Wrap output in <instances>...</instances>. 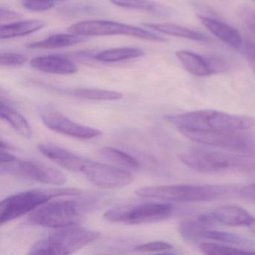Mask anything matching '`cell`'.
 I'll return each mask as SVG.
<instances>
[{"mask_svg": "<svg viewBox=\"0 0 255 255\" xmlns=\"http://www.w3.org/2000/svg\"><path fill=\"white\" fill-rule=\"evenodd\" d=\"M186 167L202 174L255 172V153H237L189 149L179 156Z\"/></svg>", "mask_w": 255, "mask_h": 255, "instance_id": "6da1fadb", "label": "cell"}, {"mask_svg": "<svg viewBox=\"0 0 255 255\" xmlns=\"http://www.w3.org/2000/svg\"><path fill=\"white\" fill-rule=\"evenodd\" d=\"M144 26L152 30L171 36L186 38L200 42L208 41V38L201 32H195L192 29L173 23H144Z\"/></svg>", "mask_w": 255, "mask_h": 255, "instance_id": "7402d4cb", "label": "cell"}, {"mask_svg": "<svg viewBox=\"0 0 255 255\" xmlns=\"http://www.w3.org/2000/svg\"><path fill=\"white\" fill-rule=\"evenodd\" d=\"M17 159V158L15 156L8 153L6 150L5 151V150H2L1 151V159H0L1 164L9 163V162H14Z\"/></svg>", "mask_w": 255, "mask_h": 255, "instance_id": "d590c367", "label": "cell"}, {"mask_svg": "<svg viewBox=\"0 0 255 255\" xmlns=\"http://www.w3.org/2000/svg\"><path fill=\"white\" fill-rule=\"evenodd\" d=\"M83 218V207L75 200L47 202L34 210L28 217L32 225L59 228L78 225Z\"/></svg>", "mask_w": 255, "mask_h": 255, "instance_id": "52a82bcc", "label": "cell"}, {"mask_svg": "<svg viewBox=\"0 0 255 255\" xmlns=\"http://www.w3.org/2000/svg\"><path fill=\"white\" fill-rule=\"evenodd\" d=\"M54 0H23V8L32 12H43L49 11L55 6Z\"/></svg>", "mask_w": 255, "mask_h": 255, "instance_id": "f546056e", "label": "cell"}, {"mask_svg": "<svg viewBox=\"0 0 255 255\" xmlns=\"http://www.w3.org/2000/svg\"><path fill=\"white\" fill-rule=\"evenodd\" d=\"M244 53L248 63L255 77V44L252 41H246L244 45Z\"/></svg>", "mask_w": 255, "mask_h": 255, "instance_id": "d6a6232c", "label": "cell"}, {"mask_svg": "<svg viewBox=\"0 0 255 255\" xmlns=\"http://www.w3.org/2000/svg\"><path fill=\"white\" fill-rule=\"evenodd\" d=\"M187 139L207 147L237 153H253L255 143L251 137L241 131L198 130L177 129Z\"/></svg>", "mask_w": 255, "mask_h": 255, "instance_id": "8992f818", "label": "cell"}, {"mask_svg": "<svg viewBox=\"0 0 255 255\" xmlns=\"http://www.w3.org/2000/svg\"><path fill=\"white\" fill-rule=\"evenodd\" d=\"M38 113L44 125L57 133L80 140L92 139L102 133L98 129L71 120L50 106L40 107Z\"/></svg>", "mask_w": 255, "mask_h": 255, "instance_id": "8fae6325", "label": "cell"}, {"mask_svg": "<svg viewBox=\"0 0 255 255\" xmlns=\"http://www.w3.org/2000/svg\"><path fill=\"white\" fill-rule=\"evenodd\" d=\"M200 250L204 255H236V254L255 253L254 251L248 249H240L225 243H213L206 242L200 245Z\"/></svg>", "mask_w": 255, "mask_h": 255, "instance_id": "4316f807", "label": "cell"}, {"mask_svg": "<svg viewBox=\"0 0 255 255\" xmlns=\"http://www.w3.org/2000/svg\"><path fill=\"white\" fill-rule=\"evenodd\" d=\"M34 69L47 74L71 75L78 71L77 65L65 56L50 55L39 56L31 60Z\"/></svg>", "mask_w": 255, "mask_h": 255, "instance_id": "9a60e30c", "label": "cell"}, {"mask_svg": "<svg viewBox=\"0 0 255 255\" xmlns=\"http://www.w3.org/2000/svg\"><path fill=\"white\" fill-rule=\"evenodd\" d=\"M230 185L173 184L140 188L135 194L141 198L171 202L195 203L214 201L233 193Z\"/></svg>", "mask_w": 255, "mask_h": 255, "instance_id": "3957f363", "label": "cell"}, {"mask_svg": "<svg viewBox=\"0 0 255 255\" xmlns=\"http://www.w3.org/2000/svg\"><path fill=\"white\" fill-rule=\"evenodd\" d=\"M252 1H254V2H255V0H252Z\"/></svg>", "mask_w": 255, "mask_h": 255, "instance_id": "74e56055", "label": "cell"}, {"mask_svg": "<svg viewBox=\"0 0 255 255\" xmlns=\"http://www.w3.org/2000/svg\"><path fill=\"white\" fill-rule=\"evenodd\" d=\"M201 239L214 240L218 243H225V244L244 245L248 243L246 239L227 231H218L211 228H207L201 234Z\"/></svg>", "mask_w": 255, "mask_h": 255, "instance_id": "83f0119b", "label": "cell"}, {"mask_svg": "<svg viewBox=\"0 0 255 255\" xmlns=\"http://www.w3.org/2000/svg\"><path fill=\"white\" fill-rule=\"evenodd\" d=\"M173 249L172 245L167 242L153 241L144 244L138 245L134 248V250L141 252H160Z\"/></svg>", "mask_w": 255, "mask_h": 255, "instance_id": "1f68e13d", "label": "cell"}, {"mask_svg": "<svg viewBox=\"0 0 255 255\" xmlns=\"http://www.w3.org/2000/svg\"><path fill=\"white\" fill-rule=\"evenodd\" d=\"M86 37L74 34H59L52 35L42 41L31 43L26 47L32 50H54V49L65 48L71 47L84 41Z\"/></svg>", "mask_w": 255, "mask_h": 255, "instance_id": "ffe728a7", "label": "cell"}, {"mask_svg": "<svg viewBox=\"0 0 255 255\" xmlns=\"http://www.w3.org/2000/svg\"><path fill=\"white\" fill-rule=\"evenodd\" d=\"M144 52L141 49L135 47H122V48L111 49L97 53L94 59L98 62H117L121 61L137 59L144 56Z\"/></svg>", "mask_w": 255, "mask_h": 255, "instance_id": "cb8c5ba5", "label": "cell"}, {"mask_svg": "<svg viewBox=\"0 0 255 255\" xmlns=\"http://www.w3.org/2000/svg\"><path fill=\"white\" fill-rule=\"evenodd\" d=\"M176 56L183 68L192 75L209 77L219 71L218 67L213 65L210 60L192 52L180 50L176 53Z\"/></svg>", "mask_w": 255, "mask_h": 255, "instance_id": "e0dca14e", "label": "cell"}, {"mask_svg": "<svg viewBox=\"0 0 255 255\" xmlns=\"http://www.w3.org/2000/svg\"><path fill=\"white\" fill-rule=\"evenodd\" d=\"M47 23L42 20H28L2 25L0 27L1 40L11 39L30 35L43 29Z\"/></svg>", "mask_w": 255, "mask_h": 255, "instance_id": "d6986e66", "label": "cell"}, {"mask_svg": "<svg viewBox=\"0 0 255 255\" xmlns=\"http://www.w3.org/2000/svg\"><path fill=\"white\" fill-rule=\"evenodd\" d=\"M177 129L198 130L244 131L255 125V119L249 116L231 114L214 110H201L166 117Z\"/></svg>", "mask_w": 255, "mask_h": 255, "instance_id": "7a4b0ae2", "label": "cell"}, {"mask_svg": "<svg viewBox=\"0 0 255 255\" xmlns=\"http://www.w3.org/2000/svg\"><path fill=\"white\" fill-rule=\"evenodd\" d=\"M1 117L7 121L22 136L26 138H32V130L29 122L15 109L7 103H4L2 99L1 100Z\"/></svg>", "mask_w": 255, "mask_h": 255, "instance_id": "603a6c76", "label": "cell"}, {"mask_svg": "<svg viewBox=\"0 0 255 255\" xmlns=\"http://www.w3.org/2000/svg\"><path fill=\"white\" fill-rule=\"evenodd\" d=\"M71 94L77 98L94 101H117L123 98V95L120 92L101 89H77L73 90Z\"/></svg>", "mask_w": 255, "mask_h": 255, "instance_id": "484cf974", "label": "cell"}, {"mask_svg": "<svg viewBox=\"0 0 255 255\" xmlns=\"http://www.w3.org/2000/svg\"><path fill=\"white\" fill-rule=\"evenodd\" d=\"M98 231L78 225L56 228L32 246L29 255H69L90 244L100 237Z\"/></svg>", "mask_w": 255, "mask_h": 255, "instance_id": "277c9868", "label": "cell"}, {"mask_svg": "<svg viewBox=\"0 0 255 255\" xmlns=\"http://www.w3.org/2000/svg\"><path fill=\"white\" fill-rule=\"evenodd\" d=\"M38 149L52 162L71 172L80 174L83 165L87 161L81 156L53 144H41L38 146Z\"/></svg>", "mask_w": 255, "mask_h": 255, "instance_id": "5bb4252c", "label": "cell"}, {"mask_svg": "<svg viewBox=\"0 0 255 255\" xmlns=\"http://www.w3.org/2000/svg\"><path fill=\"white\" fill-rule=\"evenodd\" d=\"M99 154L110 162L128 168L138 169L141 167V163L136 158L113 147H104L100 150Z\"/></svg>", "mask_w": 255, "mask_h": 255, "instance_id": "d4e9b609", "label": "cell"}, {"mask_svg": "<svg viewBox=\"0 0 255 255\" xmlns=\"http://www.w3.org/2000/svg\"><path fill=\"white\" fill-rule=\"evenodd\" d=\"M68 32L83 37L125 35L153 42H165L168 39L153 32L117 22L108 20H87L79 22L68 28Z\"/></svg>", "mask_w": 255, "mask_h": 255, "instance_id": "9c48e42d", "label": "cell"}, {"mask_svg": "<svg viewBox=\"0 0 255 255\" xmlns=\"http://www.w3.org/2000/svg\"><path fill=\"white\" fill-rule=\"evenodd\" d=\"M173 212L174 207L168 202L145 203L114 207L107 210L104 217L110 222L139 225L165 220Z\"/></svg>", "mask_w": 255, "mask_h": 255, "instance_id": "ba28073f", "label": "cell"}, {"mask_svg": "<svg viewBox=\"0 0 255 255\" xmlns=\"http://www.w3.org/2000/svg\"><path fill=\"white\" fill-rule=\"evenodd\" d=\"M215 224L210 213L200 215L194 219H188L180 222L178 231L180 236L188 242L200 240L204 230L210 228Z\"/></svg>", "mask_w": 255, "mask_h": 255, "instance_id": "ac0fdd59", "label": "cell"}, {"mask_svg": "<svg viewBox=\"0 0 255 255\" xmlns=\"http://www.w3.org/2000/svg\"><path fill=\"white\" fill-rule=\"evenodd\" d=\"M239 192L243 199L246 200L248 202L255 204V183L243 186L240 189Z\"/></svg>", "mask_w": 255, "mask_h": 255, "instance_id": "836d02e7", "label": "cell"}, {"mask_svg": "<svg viewBox=\"0 0 255 255\" xmlns=\"http://www.w3.org/2000/svg\"><path fill=\"white\" fill-rule=\"evenodd\" d=\"M80 191L72 188L32 189L14 194L4 199L0 204L1 225L34 211L53 198L80 195Z\"/></svg>", "mask_w": 255, "mask_h": 255, "instance_id": "5b68a950", "label": "cell"}, {"mask_svg": "<svg viewBox=\"0 0 255 255\" xmlns=\"http://www.w3.org/2000/svg\"><path fill=\"white\" fill-rule=\"evenodd\" d=\"M54 1H56V2H57V1H62L63 2V1H68V0H54Z\"/></svg>", "mask_w": 255, "mask_h": 255, "instance_id": "8d00e7d4", "label": "cell"}, {"mask_svg": "<svg viewBox=\"0 0 255 255\" xmlns=\"http://www.w3.org/2000/svg\"><path fill=\"white\" fill-rule=\"evenodd\" d=\"M210 213L215 223L231 227H249L255 225V218L247 210L235 204L221 206Z\"/></svg>", "mask_w": 255, "mask_h": 255, "instance_id": "4fadbf2b", "label": "cell"}, {"mask_svg": "<svg viewBox=\"0 0 255 255\" xmlns=\"http://www.w3.org/2000/svg\"><path fill=\"white\" fill-rule=\"evenodd\" d=\"M80 174L95 186L105 189L124 187L133 181L129 171L88 159Z\"/></svg>", "mask_w": 255, "mask_h": 255, "instance_id": "7c38bea8", "label": "cell"}, {"mask_svg": "<svg viewBox=\"0 0 255 255\" xmlns=\"http://www.w3.org/2000/svg\"><path fill=\"white\" fill-rule=\"evenodd\" d=\"M28 57L24 54L17 53H2L0 56V65L2 66H21L27 62Z\"/></svg>", "mask_w": 255, "mask_h": 255, "instance_id": "4dcf8cb0", "label": "cell"}, {"mask_svg": "<svg viewBox=\"0 0 255 255\" xmlns=\"http://www.w3.org/2000/svg\"><path fill=\"white\" fill-rule=\"evenodd\" d=\"M21 17V14L20 13L16 12V11H11V10L4 8H2L0 10V19H1V21L2 22L11 21V20L20 19Z\"/></svg>", "mask_w": 255, "mask_h": 255, "instance_id": "e575fe53", "label": "cell"}, {"mask_svg": "<svg viewBox=\"0 0 255 255\" xmlns=\"http://www.w3.org/2000/svg\"><path fill=\"white\" fill-rule=\"evenodd\" d=\"M1 171L46 184L61 185L67 181L66 177L59 170L33 161L17 159L9 163L1 164Z\"/></svg>", "mask_w": 255, "mask_h": 255, "instance_id": "30bf717a", "label": "cell"}, {"mask_svg": "<svg viewBox=\"0 0 255 255\" xmlns=\"http://www.w3.org/2000/svg\"><path fill=\"white\" fill-rule=\"evenodd\" d=\"M203 26L219 40L234 49L241 48L243 41L237 29L216 19L198 15Z\"/></svg>", "mask_w": 255, "mask_h": 255, "instance_id": "2e32d148", "label": "cell"}, {"mask_svg": "<svg viewBox=\"0 0 255 255\" xmlns=\"http://www.w3.org/2000/svg\"><path fill=\"white\" fill-rule=\"evenodd\" d=\"M238 16L243 28L251 37L250 41L255 44V10L249 6L240 7Z\"/></svg>", "mask_w": 255, "mask_h": 255, "instance_id": "f1b7e54d", "label": "cell"}, {"mask_svg": "<svg viewBox=\"0 0 255 255\" xmlns=\"http://www.w3.org/2000/svg\"><path fill=\"white\" fill-rule=\"evenodd\" d=\"M110 2L120 8L139 10L159 17H169L172 14L169 8L150 0H110Z\"/></svg>", "mask_w": 255, "mask_h": 255, "instance_id": "44dd1931", "label": "cell"}]
</instances>
